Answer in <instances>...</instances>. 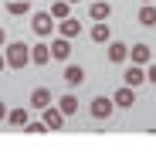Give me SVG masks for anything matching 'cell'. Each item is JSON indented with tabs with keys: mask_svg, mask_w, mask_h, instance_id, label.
<instances>
[{
	"mask_svg": "<svg viewBox=\"0 0 156 153\" xmlns=\"http://www.w3.org/2000/svg\"><path fill=\"white\" fill-rule=\"evenodd\" d=\"M4 58H7V68H24V65H31V48L24 41H10Z\"/></svg>",
	"mask_w": 156,
	"mask_h": 153,
	"instance_id": "1",
	"label": "cell"
},
{
	"mask_svg": "<svg viewBox=\"0 0 156 153\" xmlns=\"http://www.w3.org/2000/svg\"><path fill=\"white\" fill-rule=\"evenodd\" d=\"M31 31L44 41V38H51V31H55V17H51L48 10H41V14H34L31 17Z\"/></svg>",
	"mask_w": 156,
	"mask_h": 153,
	"instance_id": "2",
	"label": "cell"
},
{
	"mask_svg": "<svg viewBox=\"0 0 156 153\" xmlns=\"http://www.w3.org/2000/svg\"><path fill=\"white\" fill-rule=\"evenodd\" d=\"M88 109H92V116H95V119H109V116H112V109H115V102H112V99H105V95H98V99H92V106H88Z\"/></svg>",
	"mask_w": 156,
	"mask_h": 153,
	"instance_id": "3",
	"label": "cell"
},
{
	"mask_svg": "<svg viewBox=\"0 0 156 153\" xmlns=\"http://www.w3.org/2000/svg\"><path fill=\"white\" fill-rule=\"evenodd\" d=\"M61 78H65V85H68V89H78V85L85 82V68H82V65H68Z\"/></svg>",
	"mask_w": 156,
	"mask_h": 153,
	"instance_id": "4",
	"label": "cell"
},
{
	"mask_svg": "<svg viewBox=\"0 0 156 153\" xmlns=\"http://www.w3.org/2000/svg\"><path fill=\"white\" fill-rule=\"evenodd\" d=\"M88 14H92V20H109L112 17V4H109V0H92Z\"/></svg>",
	"mask_w": 156,
	"mask_h": 153,
	"instance_id": "5",
	"label": "cell"
},
{
	"mask_svg": "<svg viewBox=\"0 0 156 153\" xmlns=\"http://www.w3.org/2000/svg\"><path fill=\"white\" fill-rule=\"evenodd\" d=\"M68 55H71V41L68 38H55L51 41V58L55 61H68Z\"/></svg>",
	"mask_w": 156,
	"mask_h": 153,
	"instance_id": "6",
	"label": "cell"
},
{
	"mask_svg": "<svg viewBox=\"0 0 156 153\" xmlns=\"http://www.w3.org/2000/svg\"><path fill=\"white\" fill-rule=\"evenodd\" d=\"M58 34H61V38H68V41H71V38H78V34H82V20L65 17V20L58 24Z\"/></svg>",
	"mask_w": 156,
	"mask_h": 153,
	"instance_id": "7",
	"label": "cell"
},
{
	"mask_svg": "<svg viewBox=\"0 0 156 153\" xmlns=\"http://www.w3.org/2000/svg\"><path fill=\"white\" fill-rule=\"evenodd\" d=\"M112 102L119 109H133V102H136V89H129V85H122L115 95H112Z\"/></svg>",
	"mask_w": 156,
	"mask_h": 153,
	"instance_id": "8",
	"label": "cell"
},
{
	"mask_svg": "<svg viewBox=\"0 0 156 153\" xmlns=\"http://www.w3.org/2000/svg\"><path fill=\"white\" fill-rule=\"evenodd\" d=\"M44 126H48V129H61V126H65V116H61L58 106H44Z\"/></svg>",
	"mask_w": 156,
	"mask_h": 153,
	"instance_id": "9",
	"label": "cell"
},
{
	"mask_svg": "<svg viewBox=\"0 0 156 153\" xmlns=\"http://www.w3.org/2000/svg\"><path fill=\"white\" fill-rule=\"evenodd\" d=\"M126 58H129V48L119 44V41H109V61H112V65H122Z\"/></svg>",
	"mask_w": 156,
	"mask_h": 153,
	"instance_id": "10",
	"label": "cell"
},
{
	"mask_svg": "<svg viewBox=\"0 0 156 153\" xmlns=\"http://www.w3.org/2000/svg\"><path fill=\"white\" fill-rule=\"evenodd\" d=\"M31 61H34V65H48V61H51V44H44V41L34 44V48H31Z\"/></svg>",
	"mask_w": 156,
	"mask_h": 153,
	"instance_id": "11",
	"label": "cell"
},
{
	"mask_svg": "<svg viewBox=\"0 0 156 153\" xmlns=\"http://www.w3.org/2000/svg\"><path fill=\"white\" fill-rule=\"evenodd\" d=\"M122 82H126L129 89H136V85H143V82H146V75L139 71V65H129V68H126V75H122Z\"/></svg>",
	"mask_w": 156,
	"mask_h": 153,
	"instance_id": "12",
	"label": "cell"
},
{
	"mask_svg": "<svg viewBox=\"0 0 156 153\" xmlns=\"http://www.w3.org/2000/svg\"><path fill=\"white\" fill-rule=\"evenodd\" d=\"M58 109H61V116H75V112H78V99H75L71 92H65V95L58 99Z\"/></svg>",
	"mask_w": 156,
	"mask_h": 153,
	"instance_id": "13",
	"label": "cell"
},
{
	"mask_svg": "<svg viewBox=\"0 0 156 153\" xmlns=\"http://www.w3.org/2000/svg\"><path fill=\"white\" fill-rule=\"evenodd\" d=\"M48 14L55 17V20H65V17H71V4H68V0H55Z\"/></svg>",
	"mask_w": 156,
	"mask_h": 153,
	"instance_id": "14",
	"label": "cell"
},
{
	"mask_svg": "<svg viewBox=\"0 0 156 153\" xmlns=\"http://www.w3.org/2000/svg\"><path fill=\"white\" fill-rule=\"evenodd\" d=\"M7 122H10V126H20V129H24V126L31 122V112H27V109H10V112H7Z\"/></svg>",
	"mask_w": 156,
	"mask_h": 153,
	"instance_id": "15",
	"label": "cell"
},
{
	"mask_svg": "<svg viewBox=\"0 0 156 153\" xmlns=\"http://www.w3.org/2000/svg\"><path fill=\"white\" fill-rule=\"evenodd\" d=\"M109 38H112V27H105V20H98L95 27H92V41L95 44H105Z\"/></svg>",
	"mask_w": 156,
	"mask_h": 153,
	"instance_id": "16",
	"label": "cell"
},
{
	"mask_svg": "<svg viewBox=\"0 0 156 153\" xmlns=\"http://www.w3.org/2000/svg\"><path fill=\"white\" fill-rule=\"evenodd\" d=\"M129 55H133V65H146V61L153 58V55H149V44H133Z\"/></svg>",
	"mask_w": 156,
	"mask_h": 153,
	"instance_id": "17",
	"label": "cell"
},
{
	"mask_svg": "<svg viewBox=\"0 0 156 153\" xmlns=\"http://www.w3.org/2000/svg\"><path fill=\"white\" fill-rule=\"evenodd\" d=\"M31 106H34V109L51 106V92H48V89H34V92H31Z\"/></svg>",
	"mask_w": 156,
	"mask_h": 153,
	"instance_id": "18",
	"label": "cell"
},
{
	"mask_svg": "<svg viewBox=\"0 0 156 153\" xmlns=\"http://www.w3.org/2000/svg\"><path fill=\"white\" fill-rule=\"evenodd\" d=\"M139 24H143V27H156V7H153V4H143V10H139Z\"/></svg>",
	"mask_w": 156,
	"mask_h": 153,
	"instance_id": "19",
	"label": "cell"
},
{
	"mask_svg": "<svg viewBox=\"0 0 156 153\" xmlns=\"http://www.w3.org/2000/svg\"><path fill=\"white\" fill-rule=\"evenodd\" d=\"M7 14H14V17L31 14V0H10V4H7Z\"/></svg>",
	"mask_w": 156,
	"mask_h": 153,
	"instance_id": "20",
	"label": "cell"
},
{
	"mask_svg": "<svg viewBox=\"0 0 156 153\" xmlns=\"http://www.w3.org/2000/svg\"><path fill=\"white\" fill-rule=\"evenodd\" d=\"M24 129H27V133H44L48 126H44V122H27V126H24Z\"/></svg>",
	"mask_w": 156,
	"mask_h": 153,
	"instance_id": "21",
	"label": "cell"
},
{
	"mask_svg": "<svg viewBox=\"0 0 156 153\" xmlns=\"http://www.w3.org/2000/svg\"><path fill=\"white\" fill-rule=\"evenodd\" d=\"M146 78H149V82L156 85V65H149V71H146Z\"/></svg>",
	"mask_w": 156,
	"mask_h": 153,
	"instance_id": "22",
	"label": "cell"
},
{
	"mask_svg": "<svg viewBox=\"0 0 156 153\" xmlns=\"http://www.w3.org/2000/svg\"><path fill=\"white\" fill-rule=\"evenodd\" d=\"M0 119H7V106H4V102H0Z\"/></svg>",
	"mask_w": 156,
	"mask_h": 153,
	"instance_id": "23",
	"label": "cell"
},
{
	"mask_svg": "<svg viewBox=\"0 0 156 153\" xmlns=\"http://www.w3.org/2000/svg\"><path fill=\"white\" fill-rule=\"evenodd\" d=\"M0 44H7V31L4 27H0Z\"/></svg>",
	"mask_w": 156,
	"mask_h": 153,
	"instance_id": "24",
	"label": "cell"
},
{
	"mask_svg": "<svg viewBox=\"0 0 156 153\" xmlns=\"http://www.w3.org/2000/svg\"><path fill=\"white\" fill-rule=\"evenodd\" d=\"M4 68H7V58H4V55H0V71H4Z\"/></svg>",
	"mask_w": 156,
	"mask_h": 153,
	"instance_id": "25",
	"label": "cell"
},
{
	"mask_svg": "<svg viewBox=\"0 0 156 153\" xmlns=\"http://www.w3.org/2000/svg\"><path fill=\"white\" fill-rule=\"evenodd\" d=\"M143 4H153V0H143Z\"/></svg>",
	"mask_w": 156,
	"mask_h": 153,
	"instance_id": "26",
	"label": "cell"
},
{
	"mask_svg": "<svg viewBox=\"0 0 156 153\" xmlns=\"http://www.w3.org/2000/svg\"><path fill=\"white\" fill-rule=\"evenodd\" d=\"M68 4H75V0H68Z\"/></svg>",
	"mask_w": 156,
	"mask_h": 153,
	"instance_id": "27",
	"label": "cell"
}]
</instances>
